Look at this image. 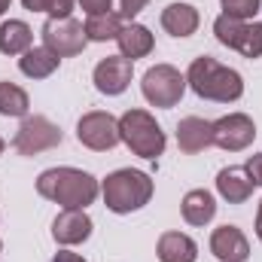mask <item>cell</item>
<instances>
[{
  "mask_svg": "<svg viewBox=\"0 0 262 262\" xmlns=\"http://www.w3.org/2000/svg\"><path fill=\"white\" fill-rule=\"evenodd\" d=\"M119 137L140 159H159L165 152V131L146 110H128L119 119Z\"/></svg>",
  "mask_w": 262,
  "mask_h": 262,
  "instance_id": "4",
  "label": "cell"
},
{
  "mask_svg": "<svg viewBox=\"0 0 262 262\" xmlns=\"http://www.w3.org/2000/svg\"><path fill=\"white\" fill-rule=\"evenodd\" d=\"M0 152H3V137H0Z\"/></svg>",
  "mask_w": 262,
  "mask_h": 262,
  "instance_id": "32",
  "label": "cell"
},
{
  "mask_svg": "<svg viewBox=\"0 0 262 262\" xmlns=\"http://www.w3.org/2000/svg\"><path fill=\"white\" fill-rule=\"evenodd\" d=\"M134 61L122 58V55H107L104 61L95 67V89L101 95H122L131 85V70Z\"/></svg>",
  "mask_w": 262,
  "mask_h": 262,
  "instance_id": "11",
  "label": "cell"
},
{
  "mask_svg": "<svg viewBox=\"0 0 262 262\" xmlns=\"http://www.w3.org/2000/svg\"><path fill=\"white\" fill-rule=\"evenodd\" d=\"M58 143H61V128L46 116H25L15 137H12V146L21 156H37V152H46Z\"/></svg>",
  "mask_w": 262,
  "mask_h": 262,
  "instance_id": "7",
  "label": "cell"
},
{
  "mask_svg": "<svg viewBox=\"0 0 262 262\" xmlns=\"http://www.w3.org/2000/svg\"><path fill=\"white\" fill-rule=\"evenodd\" d=\"M198 9L189 3H171L162 9V28L171 37H192L198 31Z\"/></svg>",
  "mask_w": 262,
  "mask_h": 262,
  "instance_id": "16",
  "label": "cell"
},
{
  "mask_svg": "<svg viewBox=\"0 0 262 262\" xmlns=\"http://www.w3.org/2000/svg\"><path fill=\"white\" fill-rule=\"evenodd\" d=\"M213 34L223 46L238 49L244 58H259L262 55V25L259 21H238L229 15H220L213 21Z\"/></svg>",
  "mask_w": 262,
  "mask_h": 262,
  "instance_id": "6",
  "label": "cell"
},
{
  "mask_svg": "<svg viewBox=\"0 0 262 262\" xmlns=\"http://www.w3.org/2000/svg\"><path fill=\"white\" fill-rule=\"evenodd\" d=\"M61 64V58L52 52V49H46V46H34V49H28L21 58H18V70L25 73V76H31V79H46V76H52L55 70Z\"/></svg>",
  "mask_w": 262,
  "mask_h": 262,
  "instance_id": "19",
  "label": "cell"
},
{
  "mask_svg": "<svg viewBox=\"0 0 262 262\" xmlns=\"http://www.w3.org/2000/svg\"><path fill=\"white\" fill-rule=\"evenodd\" d=\"M9 3H12V0H0V15H3V12L9 9Z\"/></svg>",
  "mask_w": 262,
  "mask_h": 262,
  "instance_id": "31",
  "label": "cell"
},
{
  "mask_svg": "<svg viewBox=\"0 0 262 262\" xmlns=\"http://www.w3.org/2000/svg\"><path fill=\"white\" fill-rule=\"evenodd\" d=\"M140 89H143V98L152 107H165L168 110V107L180 104V98L186 92V76L171 64H156L143 73Z\"/></svg>",
  "mask_w": 262,
  "mask_h": 262,
  "instance_id": "5",
  "label": "cell"
},
{
  "mask_svg": "<svg viewBox=\"0 0 262 262\" xmlns=\"http://www.w3.org/2000/svg\"><path fill=\"white\" fill-rule=\"evenodd\" d=\"M31 110V98L21 85L15 82H0V116H28Z\"/></svg>",
  "mask_w": 262,
  "mask_h": 262,
  "instance_id": "23",
  "label": "cell"
},
{
  "mask_svg": "<svg viewBox=\"0 0 262 262\" xmlns=\"http://www.w3.org/2000/svg\"><path fill=\"white\" fill-rule=\"evenodd\" d=\"M116 43H119L122 58H128V61H137V58L149 55V52H152V46H156V40H152L149 28L134 25V21H131V25H122V31H119V37H116Z\"/></svg>",
  "mask_w": 262,
  "mask_h": 262,
  "instance_id": "18",
  "label": "cell"
},
{
  "mask_svg": "<svg viewBox=\"0 0 262 262\" xmlns=\"http://www.w3.org/2000/svg\"><path fill=\"white\" fill-rule=\"evenodd\" d=\"M52 262H85V259H82L79 253H70V250H58Z\"/></svg>",
  "mask_w": 262,
  "mask_h": 262,
  "instance_id": "29",
  "label": "cell"
},
{
  "mask_svg": "<svg viewBox=\"0 0 262 262\" xmlns=\"http://www.w3.org/2000/svg\"><path fill=\"white\" fill-rule=\"evenodd\" d=\"M37 192L55 204H61L64 210H85L98 192V180L79 168H49L37 177Z\"/></svg>",
  "mask_w": 262,
  "mask_h": 262,
  "instance_id": "1",
  "label": "cell"
},
{
  "mask_svg": "<svg viewBox=\"0 0 262 262\" xmlns=\"http://www.w3.org/2000/svg\"><path fill=\"white\" fill-rule=\"evenodd\" d=\"M92 235V220L85 210H61L52 223V238L58 244H82Z\"/></svg>",
  "mask_w": 262,
  "mask_h": 262,
  "instance_id": "13",
  "label": "cell"
},
{
  "mask_svg": "<svg viewBox=\"0 0 262 262\" xmlns=\"http://www.w3.org/2000/svg\"><path fill=\"white\" fill-rule=\"evenodd\" d=\"M186 85L204 101H216V104H232L244 95V79L238 70L220 64L210 55L195 58L186 70Z\"/></svg>",
  "mask_w": 262,
  "mask_h": 262,
  "instance_id": "2",
  "label": "cell"
},
{
  "mask_svg": "<svg viewBox=\"0 0 262 262\" xmlns=\"http://www.w3.org/2000/svg\"><path fill=\"white\" fill-rule=\"evenodd\" d=\"M216 192L226 198L229 204H244L253 195V180L247 177L244 168H223L216 174Z\"/></svg>",
  "mask_w": 262,
  "mask_h": 262,
  "instance_id": "15",
  "label": "cell"
},
{
  "mask_svg": "<svg viewBox=\"0 0 262 262\" xmlns=\"http://www.w3.org/2000/svg\"><path fill=\"white\" fill-rule=\"evenodd\" d=\"M256 238L262 241V201H259V210H256Z\"/></svg>",
  "mask_w": 262,
  "mask_h": 262,
  "instance_id": "30",
  "label": "cell"
},
{
  "mask_svg": "<svg viewBox=\"0 0 262 262\" xmlns=\"http://www.w3.org/2000/svg\"><path fill=\"white\" fill-rule=\"evenodd\" d=\"M85 28L76 21V18H49L43 25V46L52 49L58 58H70V55H79L85 49Z\"/></svg>",
  "mask_w": 262,
  "mask_h": 262,
  "instance_id": "9",
  "label": "cell"
},
{
  "mask_svg": "<svg viewBox=\"0 0 262 262\" xmlns=\"http://www.w3.org/2000/svg\"><path fill=\"white\" fill-rule=\"evenodd\" d=\"M159 262H195L198 259V244L183 235V232H165L159 238Z\"/></svg>",
  "mask_w": 262,
  "mask_h": 262,
  "instance_id": "17",
  "label": "cell"
},
{
  "mask_svg": "<svg viewBox=\"0 0 262 262\" xmlns=\"http://www.w3.org/2000/svg\"><path fill=\"white\" fill-rule=\"evenodd\" d=\"M31 12H49V18H64L73 9V0H21Z\"/></svg>",
  "mask_w": 262,
  "mask_h": 262,
  "instance_id": "25",
  "label": "cell"
},
{
  "mask_svg": "<svg viewBox=\"0 0 262 262\" xmlns=\"http://www.w3.org/2000/svg\"><path fill=\"white\" fill-rule=\"evenodd\" d=\"M256 125L247 113H229L223 119L213 122V146L226 149V152H241L253 143Z\"/></svg>",
  "mask_w": 262,
  "mask_h": 262,
  "instance_id": "10",
  "label": "cell"
},
{
  "mask_svg": "<svg viewBox=\"0 0 262 262\" xmlns=\"http://www.w3.org/2000/svg\"><path fill=\"white\" fill-rule=\"evenodd\" d=\"M76 140L95 152H107L122 140L119 137V119H113L104 110H92L76 122Z\"/></svg>",
  "mask_w": 262,
  "mask_h": 262,
  "instance_id": "8",
  "label": "cell"
},
{
  "mask_svg": "<svg viewBox=\"0 0 262 262\" xmlns=\"http://www.w3.org/2000/svg\"><path fill=\"white\" fill-rule=\"evenodd\" d=\"M101 192H104V204L113 213H131V210H140L143 204H149L152 177L143 171H134V168H122L104 180Z\"/></svg>",
  "mask_w": 262,
  "mask_h": 262,
  "instance_id": "3",
  "label": "cell"
},
{
  "mask_svg": "<svg viewBox=\"0 0 262 262\" xmlns=\"http://www.w3.org/2000/svg\"><path fill=\"white\" fill-rule=\"evenodd\" d=\"M244 171H247V177L253 180V186H262V152H256V156L247 159Z\"/></svg>",
  "mask_w": 262,
  "mask_h": 262,
  "instance_id": "26",
  "label": "cell"
},
{
  "mask_svg": "<svg viewBox=\"0 0 262 262\" xmlns=\"http://www.w3.org/2000/svg\"><path fill=\"white\" fill-rule=\"evenodd\" d=\"M180 210H183V220L189 226H207L216 216V201L207 189H192V192H186Z\"/></svg>",
  "mask_w": 262,
  "mask_h": 262,
  "instance_id": "21",
  "label": "cell"
},
{
  "mask_svg": "<svg viewBox=\"0 0 262 262\" xmlns=\"http://www.w3.org/2000/svg\"><path fill=\"white\" fill-rule=\"evenodd\" d=\"M177 146H180L186 156L204 152L207 146H213V122L198 119V116L180 119V125H177Z\"/></svg>",
  "mask_w": 262,
  "mask_h": 262,
  "instance_id": "14",
  "label": "cell"
},
{
  "mask_svg": "<svg viewBox=\"0 0 262 262\" xmlns=\"http://www.w3.org/2000/svg\"><path fill=\"white\" fill-rule=\"evenodd\" d=\"M82 28H85V40H89V43H107V40H116V37H119V31H122V15H119V12L89 15V21H85Z\"/></svg>",
  "mask_w": 262,
  "mask_h": 262,
  "instance_id": "22",
  "label": "cell"
},
{
  "mask_svg": "<svg viewBox=\"0 0 262 262\" xmlns=\"http://www.w3.org/2000/svg\"><path fill=\"white\" fill-rule=\"evenodd\" d=\"M146 3H149V0H119V15L134 18V15H140V12L146 9Z\"/></svg>",
  "mask_w": 262,
  "mask_h": 262,
  "instance_id": "28",
  "label": "cell"
},
{
  "mask_svg": "<svg viewBox=\"0 0 262 262\" xmlns=\"http://www.w3.org/2000/svg\"><path fill=\"white\" fill-rule=\"evenodd\" d=\"M79 6H82L89 15H104V12H113V0H79Z\"/></svg>",
  "mask_w": 262,
  "mask_h": 262,
  "instance_id": "27",
  "label": "cell"
},
{
  "mask_svg": "<svg viewBox=\"0 0 262 262\" xmlns=\"http://www.w3.org/2000/svg\"><path fill=\"white\" fill-rule=\"evenodd\" d=\"M262 9V0H223V15L238 18V21H250Z\"/></svg>",
  "mask_w": 262,
  "mask_h": 262,
  "instance_id": "24",
  "label": "cell"
},
{
  "mask_svg": "<svg viewBox=\"0 0 262 262\" xmlns=\"http://www.w3.org/2000/svg\"><path fill=\"white\" fill-rule=\"evenodd\" d=\"M34 43V31L21 18H9L0 25V52L3 55H25Z\"/></svg>",
  "mask_w": 262,
  "mask_h": 262,
  "instance_id": "20",
  "label": "cell"
},
{
  "mask_svg": "<svg viewBox=\"0 0 262 262\" xmlns=\"http://www.w3.org/2000/svg\"><path fill=\"white\" fill-rule=\"evenodd\" d=\"M210 253L220 262H247L250 241L238 226H220L210 235Z\"/></svg>",
  "mask_w": 262,
  "mask_h": 262,
  "instance_id": "12",
  "label": "cell"
},
{
  "mask_svg": "<svg viewBox=\"0 0 262 262\" xmlns=\"http://www.w3.org/2000/svg\"><path fill=\"white\" fill-rule=\"evenodd\" d=\"M0 250H3V244H0Z\"/></svg>",
  "mask_w": 262,
  "mask_h": 262,
  "instance_id": "33",
  "label": "cell"
}]
</instances>
